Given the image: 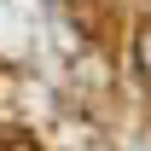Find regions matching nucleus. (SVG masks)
Wrapping results in <instances>:
<instances>
[{"label": "nucleus", "instance_id": "1", "mask_svg": "<svg viewBox=\"0 0 151 151\" xmlns=\"http://www.w3.org/2000/svg\"><path fill=\"white\" fill-rule=\"evenodd\" d=\"M0 151H35V139L18 134V128H0Z\"/></svg>", "mask_w": 151, "mask_h": 151}, {"label": "nucleus", "instance_id": "2", "mask_svg": "<svg viewBox=\"0 0 151 151\" xmlns=\"http://www.w3.org/2000/svg\"><path fill=\"white\" fill-rule=\"evenodd\" d=\"M134 58H139V70L151 76V23H145V29H139V41H134Z\"/></svg>", "mask_w": 151, "mask_h": 151}]
</instances>
